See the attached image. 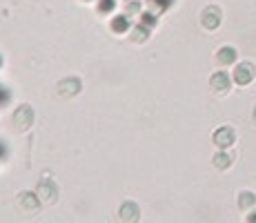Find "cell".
<instances>
[{
  "label": "cell",
  "instance_id": "cell-17",
  "mask_svg": "<svg viewBox=\"0 0 256 223\" xmlns=\"http://www.w3.org/2000/svg\"><path fill=\"white\" fill-rule=\"evenodd\" d=\"M138 12H140V3H138V0H127V9H125L127 16H134V14H138Z\"/></svg>",
  "mask_w": 256,
  "mask_h": 223
},
{
  "label": "cell",
  "instance_id": "cell-7",
  "mask_svg": "<svg viewBox=\"0 0 256 223\" xmlns=\"http://www.w3.org/2000/svg\"><path fill=\"white\" fill-rule=\"evenodd\" d=\"M210 85H212L214 92L225 94L230 89V85H232V78H230L228 72H214V76L210 78Z\"/></svg>",
  "mask_w": 256,
  "mask_h": 223
},
{
  "label": "cell",
  "instance_id": "cell-9",
  "mask_svg": "<svg viewBox=\"0 0 256 223\" xmlns=\"http://www.w3.org/2000/svg\"><path fill=\"white\" fill-rule=\"evenodd\" d=\"M216 58H218L220 65H232V63L236 61V49L234 47H220Z\"/></svg>",
  "mask_w": 256,
  "mask_h": 223
},
{
  "label": "cell",
  "instance_id": "cell-5",
  "mask_svg": "<svg viewBox=\"0 0 256 223\" xmlns=\"http://www.w3.org/2000/svg\"><path fill=\"white\" fill-rule=\"evenodd\" d=\"M200 23H203L205 29H216L220 25V9L218 7H205L203 14H200Z\"/></svg>",
  "mask_w": 256,
  "mask_h": 223
},
{
  "label": "cell",
  "instance_id": "cell-11",
  "mask_svg": "<svg viewBox=\"0 0 256 223\" xmlns=\"http://www.w3.org/2000/svg\"><path fill=\"white\" fill-rule=\"evenodd\" d=\"M256 205V194L254 192H240L238 194V207L240 210H252Z\"/></svg>",
  "mask_w": 256,
  "mask_h": 223
},
{
  "label": "cell",
  "instance_id": "cell-2",
  "mask_svg": "<svg viewBox=\"0 0 256 223\" xmlns=\"http://www.w3.org/2000/svg\"><path fill=\"white\" fill-rule=\"evenodd\" d=\"M36 194H38V199H40L42 203H54L56 201V196H58V187H56V183L54 181L42 178V181L38 183V187H36Z\"/></svg>",
  "mask_w": 256,
  "mask_h": 223
},
{
  "label": "cell",
  "instance_id": "cell-10",
  "mask_svg": "<svg viewBox=\"0 0 256 223\" xmlns=\"http://www.w3.org/2000/svg\"><path fill=\"white\" fill-rule=\"evenodd\" d=\"M127 29H130V16H127V14H122V16H116L114 21H112V32L125 34Z\"/></svg>",
  "mask_w": 256,
  "mask_h": 223
},
{
  "label": "cell",
  "instance_id": "cell-1",
  "mask_svg": "<svg viewBox=\"0 0 256 223\" xmlns=\"http://www.w3.org/2000/svg\"><path fill=\"white\" fill-rule=\"evenodd\" d=\"M16 205L22 214H36L38 207H40V199H38L36 192H20Z\"/></svg>",
  "mask_w": 256,
  "mask_h": 223
},
{
  "label": "cell",
  "instance_id": "cell-12",
  "mask_svg": "<svg viewBox=\"0 0 256 223\" xmlns=\"http://www.w3.org/2000/svg\"><path fill=\"white\" fill-rule=\"evenodd\" d=\"M147 5H150V12L160 14V12H167L174 5V0H147Z\"/></svg>",
  "mask_w": 256,
  "mask_h": 223
},
{
  "label": "cell",
  "instance_id": "cell-13",
  "mask_svg": "<svg viewBox=\"0 0 256 223\" xmlns=\"http://www.w3.org/2000/svg\"><path fill=\"white\" fill-rule=\"evenodd\" d=\"M214 165L218 167V170H225V167H230V165H232V156H230L225 150H220L218 154L214 156Z\"/></svg>",
  "mask_w": 256,
  "mask_h": 223
},
{
  "label": "cell",
  "instance_id": "cell-15",
  "mask_svg": "<svg viewBox=\"0 0 256 223\" xmlns=\"http://www.w3.org/2000/svg\"><path fill=\"white\" fill-rule=\"evenodd\" d=\"M147 34H150V29L142 27V25H138V27H134V32H132V41H134V43H142L147 38Z\"/></svg>",
  "mask_w": 256,
  "mask_h": 223
},
{
  "label": "cell",
  "instance_id": "cell-8",
  "mask_svg": "<svg viewBox=\"0 0 256 223\" xmlns=\"http://www.w3.org/2000/svg\"><path fill=\"white\" fill-rule=\"evenodd\" d=\"M32 121H34V114H32V110H29L27 105L20 107V110L14 114V123H16L18 130H27V127L32 125Z\"/></svg>",
  "mask_w": 256,
  "mask_h": 223
},
{
  "label": "cell",
  "instance_id": "cell-20",
  "mask_svg": "<svg viewBox=\"0 0 256 223\" xmlns=\"http://www.w3.org/2000/svg\"><path fill=\"white\" fill-rule=\"evenodd\" d=\"M254 121H256V107H254Z\"/></svg>",
  "mask_w": 256,
  "mask_h": 223
},
{
  "label": "cell",
  "instance_id": "cell-21",
  "mask_svg": "<svg viewBox=\"0 0 256 223\" xmlns=\"http://www.w3.org/2000/svg\"><path fill=\"white\" fill-rule=\"evenodd\" d=\"M0 65H2V56H0Z\"/></svg>",
  "mask_w": 256,
  "mask_h": 223
},
{
  "label": "cell",
  "instance_id": "cell-18",
  "mask_svg": "<svg viewBox=\"0 0 256 223\" xmlns=\"http://www.w3.org/2000/svg\"><path fill=\"white\" fill-rule=\"evenodd\" d=\"M248 223H256V210H252L248 214Z\"/></svg>",
  "mask_w": 256,
  "mask_h": 223
},
{
  "label": "cell",
  "instance_id": "cell-14",
  "mask_svg": "<svg viewBox=\"0 0 256 223\" xmlns=\"http://www.w3.org/2000/svg\"><path fill=\"white\" fill-rule=\"evenodd\" d=\"M156 16H158V14H154V12H142L138 23L142 25V27L152 29V27H156V23H158V18H156Z\"/></svg>",
  "mask_w": 256,
  "mask_h": 223
},
{
  "label": "cell",
  "instance_id": "cell-3",
  "mask_svg": "<svg viewBox=\"0 0 256 223\" xmlns=\"http://www.w3.org/2000/svg\"><path fill=\"white\" fill-rule=\"evenodd\" d=\"M212 141H214L216 147H220V150H228V147L234 145L236 134H234L232 127H218V130L214 132V136H212Z\"/></svg>",
  "mask_w": 256,
  "mask_h": 223
},
{
  "label": "cell",
  "instance_id": "cell-6",
  "mask_svg": "<svg viewBox=\"0 0 256 223\" xmlns=\"http://www.w3.org/2000/svg\"><path fill=\"white\" fill-rule=\"evenodd\" d=\"M118 214H120V221L122 223H138V219H140L138 205H136V203H132V201L122 203L120 210H118Z\"/></svg>",
  "mask_w": 256,
  "mask_h": 223
},
{
  "label": "cell",
  "instance_id": "cell-16",
  "mask_svg": "<svg viewBox=\"0 0 256 223\" xmlns=\"http://www.w3.org/2000/svg\"><path fill=\"white\" fill-rule=\"evenodd\" d=\"M116 9V0H98V12L100 14H110Z\"/></svg>",
  "mask_w": 256,
  "mask_h": 223
},
{
  "label": "cell",
  "instance_id": "cell-19",
  "mask_svg": "<svg viewBox=\"0 0 256 223\" xmlns=\"http://www.w3.org/2000/svg\"><path fill=\"white\" fill-rule=\"evenodd\" d=\"M4 101H7V92L0 87V103H4Z\"/></svg>",
  "mask_w": 256,
  "mask_h": 223
},
{
  "label": "cell",
  "instance_id": "cell-4",
  "mask_svg": "<svg viewBox=\"0 0 256 223\" xmlns=\"http://www.w3.org/2000/svg\"><path fill=\"white\" fill-rule=\"evenodd\" d=\"M254 76H256V69L252 63H238L234 69V81L238 85H250L254 81Z\"/></svg>",
  "mask_w": 256,
  "mask_h": 223
}]
</instances>
